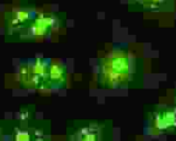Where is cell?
I'll list each match as a JSON object with an SVG mask.
<instances>
[{
  "label": "cell",
  "instance_id": "obj_1",
  "mask_svg": "<svg viewBox=\"0 0 176 141\" xmlns=\"http://www.w3.org/2000/svg\"><path fill=\"white\" fill-rule=\"evenodd\" d=\"M16 141H29V135L27 133H18L16 135Z\"/></svg>",
  "mask_w": 176,
  "mask_h": 141
}]
</instances>
